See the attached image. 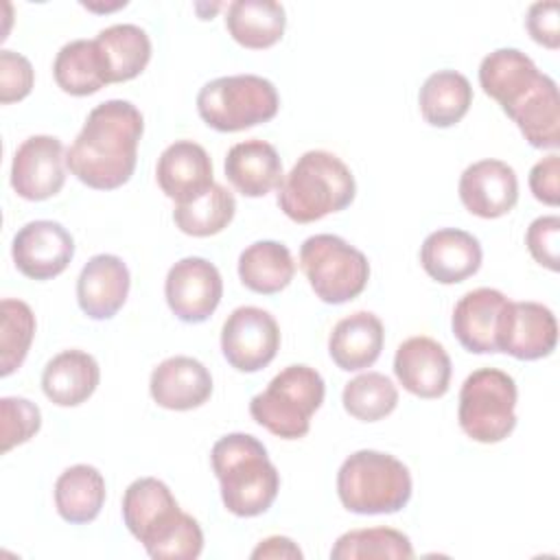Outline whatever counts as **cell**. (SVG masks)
<instances>
[{"label":"cell","mask_w":560,"mask_h":560,"mask_svg":"<svg viewBox=\"0 0 560 560\" xmlns=\"http://www.w3.org/2000/svg\"><path fill=\"white\" fill-rule=\"evenodd\" d=\"M341 400L343 409L352 418L361 422H376L396 409L398 389L385 374L365 372L346 383Z\"/></svg>","instance_id":"836d02e7"},{"label":"cell","mask_w":560,"mask_h":560,"mask_svg":"<svg viewBox=\"0 0 560 560\" xmlns=\"http://www.w3.org/2000/svg\"><path fill=\"white\" fill-rule=\"evenodd\" d=\"M164 295L177 319L201 324L217 311L223 298V280L210 260L188 256L168 269Z\"/></svg>","instance_id":"7c38bea8"},{"label":"cell","mask_w":560,"mask_h":560,"mask_svg":"<svg viewBox=\"0 0 560 560\" xmlns=\"http://www.w3.org/2000/svg\"><path fill=\"white\" fill-rule=\"evenodd\" d=\"M479 85L516 122L534 149L560 147L558 85L518 48H497L481 59Z\"/></svg>","instance_id":"6da1fadb"},{"label":"cell","mask_w":560,"mask_h":560,"mask_svg":"<svg viewBox=\"0 0 560 560\" xmlns=\"http://www.w3.org/2000/svg\"><path fill=\"white\" fill-rule=\"evenodd\" d=\"M422 118L440 129L457 125L470 109V81L455 70H438L427 77L418 94Z\"/></svg>","instance_id":"f546056e"},{"label":"cell","mask_w":560,"mask_h":560,"mask_svg":"<svg viewBox=\"0 0 560 560\" xmlns=\"http://www.w3.org/2000/svg\"><path fill=\"white\" fill-rule=\"evenodd\" d=\"M2 413V453H9L13 446L28 442L42 427L39 407L26 398L4 396L0 400Z\"/></svg>","instance_id":"d590c367"},{"label":"cell","mask_w":560,"mask_h":560,"mask_svg":"<svg viewBox=\"0 0 560 560\" xmlns=\"http://www.w3.org/2000/svg\"><path fill=\"white\" fill-rule=\"evenodd\" d=\"M66 153L55 136L26 138L11 164V186L26 201H44L55 197L66 182Z\"/></svg>","instance_id":"9a60e30c"},{"label":"cell","mask_w":560,"mask_h":560,"mask_svg":"<svg viewBox=\"0 0 560 560\" xmlns=\"http://www.w3.org/2000/svg\"><path fill=\"white\" fill-rule=\"evenodd\" d=\"M383 341V322L370 311H357L335 324L328 337V352L339 370L357 372L381 357Z\"/></svg>","instance_id":"cb8c5ba5"},{"label":"cell","mask_w":560,"mask_h":560,"mask_svg":"<svg viewBox=\"0 0 560 560\" xmlns=\"http://www.w3.org/2000/svg\"><path fill=\"white\" fill-rule=\"evenodd\" d=\"M107 83L136 79L151 59V39L136 24H112L96 37Z\"/></svg>","instance_id":"484cf974"},{"label":"cell","mask_w":560,"mask_h":560,"mask_svg":"<svg viewBox=\"0 0 560 560\" xmlns=\"http://www.w3.org/2000/svg\"><path fill=\"white\" fill-rule=\"evenodd\" d=\"M101 381L96 359L83 350H63L55 354L42 372V389L46 398L59 407H77L85 402Z\"/></svg>","instance_id":"d4e9b609"},{"label":"cell","mask_w":560,"mask_h":560,"mask_svg":"<svg viewBox=\"0 0 560 560\" xmlns=\"http://www.w3.org/2000/svg\"><path fill=\"white\" fill-rule=\"evenodd\" d=\"M394 374L418 398H440L451 385V357L442 343L418 335L405 339L394 357Z\"/></svg>","instance_id":"e0dca14e"},{"label":"cell","mask_w":560,"mask_h":560,"mask_svg":"<svg viewBox=\"0 0 560 560\" xmlns=\"http://www.w3.org/2000/svg\"><path fill=\"white\" fill-rule=\"evenodd\" d=\"M529 188L538 201H542L547 206H558V197H560V158H558V153H551L532 166Z\"/></svg>","instance_id":"ab89813d"},{"label":"cell","mask_w":560,"mask_h":560,"mask_svg":"<svg viewBox=\"0 0 560 560\" xmlns=\"http://www.w3.org/2000/svg\"><path fill=\"white\" fill-rule=\"evenodd\" d=\"M225 177L245 197H265L282 184V162L273 144L252 138L225 155Z\"/></svg>","instance_id":"603a6c76"},{"label":"cell","mask_w":560,"mask_h":560,"mask_svg":"<svg viewBox=\"0 0 560 560\" xmlns=\"http://www.w3.org/2000/svg\"><path fill=\"white\" fill-rule=\"evenodd\" d=\"M558 241H560V217L556 214H547V217H538L529 223L527 234H525V243L527 249L532 254V258L547 267L549 271H558Z\"/></svg>","instance_id":"74e56055"},{"label":"cell","mask_w":560,"mask_h":560,"mask_svg":"<svg viewBox=\"0 0 560 560\" xmlns=\"http://www.w3.org/2000/svg\"><path fill=\"white\" fill-rule=\"evenodd\" d=\"M11 256L20 273L31 280H50L66 271L74 256L72 234L57 221L39 219L18 230Z\"/></svg>","instance_id":"5bb4252c"},{"label":"cell","mask_w":560,"mask_h":560,"mask_svg":"<svg viewBox=\"0 0 560 560\" xmlns=\"http://www.w3.org/2000/svg\"><path fill=\"white\" fill-rule=\"evenodd\" d=\"M33 66L31 61L13 50L0 52V103L9 105L22 101L33 90Z\"/></svg>","instance_id":"8d00e7d4"},{"label":"cell","mask_w":560,"mask_h":560,"mask_svg":"<svg viewBox=\"0 0 560 560\" xmlns=\"http://www.w3.org/2000/svg\"><path fill=\"white\" fill-rule=\"evenodd\" d=\"M332 560H370V558H392L409 560L413 558V547L407 534L394 527H368L352 529L337 538L330 549Z\"/></svg>","instance_id":"d6a6232c"},{"label":"cell","mask_w":560,"mask_h":560,"mask_svg":"<svg viewBox=\"0 0 560 560\" xmlns=\"http://www.w3.org/2000/svg\"><path fill=\"white\" fill-rule=\"evenodd\" d=\"M210 462L228 512L249 518L271 508L280 490V475L258 438L228 433L214 442Z\"/></svg>","instance_id":"277c9868"},{"label":"cell","mask_w":560,"mask_h":560,"mask_svg":"<svg viewBox=\"0 0 560 560\" xmlns=\"http://www.w3.org/2000/svg\"><path fill=\"white\" fill-rule=\"evenodd\" d=\"M236 212L234 195L221 186L212 184L201 197L188 203H175L173 221L188 236H212L230 225Z\"/></svg>","instance_id":"1f68e13d"},{"label":"cell","mask_w":560,"mask_h":560,"mask_svg":"<svg viewBox=\"0 0 560 560\" xmlns=\"http://www.w3.org/2000/svg\"><path fill=\"white\" fill-rule=\"evenodd\" d=\"M300 267L326 304H343L363 293L370 280L365 254L337 234L308 236L300 247Z\"/></svg>","instance_id":"30bf717a"},{"label":"cell","mask_w":560,"mask_h":560,"mask_svg":"<svg viewBox=\"0 0 560 560\" xmlns=\"http://www.w3.org/2000/svg\"><path fill=\"white\" fill-rule=\"evenodd\" d=\"M155 179L168 199L175 203H188L214 184L212 160L201 144L192 140H177L158 158Z\"/></svg>","instance_id":"d6986e66"},{"label":"cell","mask_w":560,"mask_h":560,"mask_svg":"<svg viewBox=\"0 0 560 560\" xmlns=\"http://www.w3.org/2000/svg\"><path fill=\"white\" fill-rule=\"evenodd\" d=\"M293 276L295 262L291 252L278 241H256L238 256V278L254 293H280L291 284Z\"/></svg>","instance_id":"83f0119b"},{"label":"cell","mask_w":560,"mask_h":560,"mask_svg":"<svg viewBox=\"0 0 560 560\" xmlns=\"http://www.w3.org/2000/svg\"><path fill=\"white\" fill-rule=\"evenodd\" d=\"M276 85L258 74H232L208 81L197 94L201 120L223 133L243 131L278 114Z\"/></svg>","instance_id":"ba28073f"},{"label":"cell","mask_w":560,"mask_h":560,"mask_svg":"<svg viewBox=\"0 0 560 560\" xmlns=\"http://www.w3.org/2000/svg\"><path fill=\"white\" fill-rule=\"evenodd\" d=\"M459 199L464 208L481 219H499L518 201V179L503 160H479L464 168L459 177Z\"/></svg>","instance_id":"2e32d148"},{"label":"cell","mask_w":560,"mask_h":560,"mask_svg":"<svg viewBox=\"0 0 560 560\" xmlns=\"http://www.w3.org/2000/svg\"><path fill=\"white\" fill-rule=\"evenodd\" d=\"M558 2H534L527 11L525 26L532 39L549 50H556L560 46V28H558Z\"/></svg>","instance_id":"f35d334b"},{"label":"cell","mask_w":560,"mask_h":560,"mask_svg":"<svg viewBox=\"0 0 560 560\" xmlns=\"http://www.w3.org/2000/svg\"><path fill=\"white\" fill-rule=\"evenodd\" d=\"M508 302L510 300L499 289L490 287H479L464 293L451 317L453 335L462 348L475 354L497 352V330Z\"/></svg>","instance_id":"44dd1931"},{"label":"cell","mask_w":560,"mask_h":560,"mask_svg":"<svg viewBox=\"0 0 560 560\" xmlns=\"http://www.w3.org/2000/svg\"><path fill=\"white\" fill-rule=\"evenodd\" d=\"M252 558L254 560H265V558H271V560H300L302 558V551L300 547L287 538V536H269L265 540L258 542V547L252 551Z\"/></svg>","instance_id":"60d3db41"},{"label":"cell","mask_w":560,"mask_h":560,"mask_svg":"<svg viewBox=\"0 0 560 560\" xmlns=\"http://www.w3.org/2000/svg\"><path fill=\"white\" fill-rule=\"evenodd\" d=\"M357 195L352 171L330 151H306L278 188L280 210L295 223H313L346 210Z\"/></svg>","instance_id":"5b68a950"},{"label":"cell","mask_w":560,"mask_h":560,"mask_svg":"<svg viewBox=\"0 0 560 560\" xmlns=\"http://www.w3.org/2000/svg\"><path fill=\"white\" fill-rule=\"evenodd\" d=\"M225 28L245 48L262 50L278 44L287 28V13L273 0H234L228 7Z\"/></svg>","instance_id":"4316f807"},{"label":"cell","mask_w":560,"mask_h":560,"mask_svg":"<svg viewBox=\"0 0 560 560\" xmlns=\"http://www.w3.org/2000/svg\"><path fill=\"white\" fill-rule=\"evenodd\" d=\"M131 276L114 254L92 256L77 278V302L92 319H112L127 302Z\"/></svg>","instance_id":"ac0fdd59"},{"label":"cell","mask_w":560,"mask_h":560,"mask_svg":"<svg viewBox=\"0 0 560 560\" xmlns=\"http://www.w3.org/2000/svg\"><path fill=\"white\" fill-rule=\"evenodd\" d=\"M558 343V322L540 302H508L497 330V352L521 361L549 357Z\"/></svg>","instance_id":"4fadbf2b"},{"label":"cell","mask_w":560,"mask_h":560,"mask_svg":"<svg viewBox=\"0 0 560 560\" xmlns=\"http://www.w3.org/2000/svg\"><path fill=\"white\" fill-rule=\"evenodd\" d=\"M516 383L497 368H479L459 389L457 420L462 431L481 444L505 440L516 427Z\"/></svg>","instance_id":"9c48e42d"},{"label":"cell","mask_w":560,"mask_h":560,"mask_svg":"<svg viewBox=\"0 0 560 560\" xmlns=\"http://www.w3.org/2000/svg\"><path fill=\"white\" fill-rule=\"evenodd\" d=\"M481 245L464 230L442 228L431 232L420 247V265L440 284H457L481 267Z\"/></svg>","instance_id":"ffe728a7"},{"label":"cell","mask_w":560,"mask_h":560,"mask_svg":"<svg viewBox=\"0 0 560 560\" xmlns=\"http://www.w3.org/2000/svg\"><path fill=\"white\" fill-rule=\"evenodd\" d=\"M35 335V315L22 300L0 304V374H13L26 359Z\"/></svg>","instance_id":"e575fe53"},{"label":"cell","mask_w":560,"mask_h":560,"mask_svg":"<svg viewBox=\"0 0 560 560\" xmlns=\"http://www.w3.org/2000/svg\"><path fill=\"white\" fill-rule=\"evenodd\" d=\"M280 348V328L273 315L258 306L234 308L221 328L225 361L238 372L267 368Z\"/></svg>","instance_id":"8fae6325"},{"label":"cell","mask_w":560,"mask_h":560,"mask_svg":"<svg viewBox=\"0 0 560 560\" xmlns=\"http://www.w3.org/2000/svg\"><path fill=\"white\" fill-rule=\"evenodd\" d=\"M144 131L140 109L122 98L98 103L66 151V166L90 188L114 190L136 171L138 142Z\"/></svg>","instance_id":"7a4b0ae2"},{"label":"cell","mask_w":560,"mask_h":560,"mask_svg":"<svg viewBox=\"0 0 560 560\" xmlns=\"http://www.w3.org/2000/svg\"><path fill=\"white\" fill-rule=\"evenodd\" d=\"M122 521L155 560H195L203 549L199 523L179 510L168 486L155 477H140L127 486Z\"/></svg>","instance_id":"3957f363"},{"label":"cell","mask_w":560,"mask_h":560,"mask_svg":"<svg viewBox=\"0 0 560 560\" xmlns=\"http://www.w3.org/2000/svg\"><path fill=\"white\" fill-rule=\"evenodd\" d=\"M52 74L57 85L72 96H88L107 85L94 39H74L61 46L52 63Z\"/></svg>","instance_id":"4dcf8cb0"},{"label":"cell","mask_w":560,"mask_h":560,"mask_svg":"<svg viewBox=\"0 0 560 560\" xmlns=\"http://www.w3.org/2000/svg\"><path fill=\"white\" fill-rule=\"evenodd\" d=\"M324 394L326 385L315 368L287 365L269 381L265 392L252 398L249 413L269 433L282 440H300L308 433Z\"/></svg>","instance_id":"52a82bcc"},{"label":"cell","mask_w":560,"mask_h":560,"mask_svg":"<svg viewBox=\"0 0 560 560\" xmlns=\"http://www.w3.org/2000/svg\"><path fill=\"white\" fill-rule=\"evenodd\" d=\"M151 398L171 411H188L201 407L212 394V376L208 368L192 357H168L149 381Z\"/></svg>","instance_id":"7402d4cb"},{"label":"cell","mask_w":560,"mask_h":560,"mask_svg":"<svg viewBox=\"0 0 560 560\" xmlns=\"http://www.w3.org/2000/svg\"><path fill=\"white\" fill-rule=\"evenodd\" d=\"M337 494L354 514H394L411 499V475L389 453L357 451L337 472Z\"/></svg>","instance_id":"8992f818"},{"label":"cell","mask_w":560,"mask_h":560,"mask_svg":"<svg viewBox=\"0 0 560 560\" xmlns=\"http://www.w3.org/2000/svg\"><path fill=\"white\" fill-rule=\"evenodd\" d=\"M105 503V479L90 464L66 468L55 481V505L63 521L83 525L101 514Z\"/></svg>","instance_id":"f1b7e54d"}]
</instances>
